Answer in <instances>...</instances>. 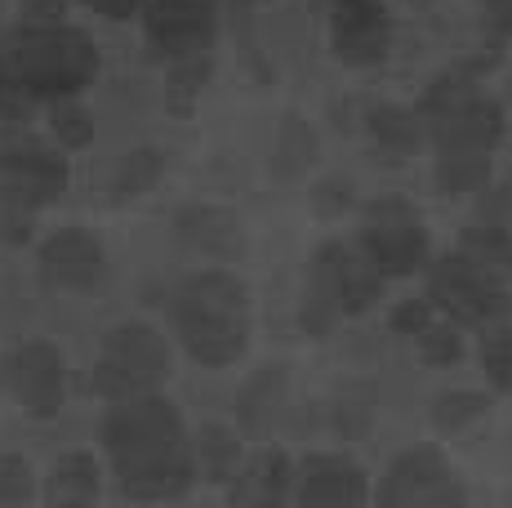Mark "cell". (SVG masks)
Instances as JSON below:
<instances>
[{
    "label": "cell",
    "mask_w": 512,
    "mask_h": 508,
    "mask_svg": "<svg viewBox=\"0 0 512 508\" xmlns=\"http://www.w3.org/2000/svg\"><path fill=\"white\" fill-rule=\"evenodd\" d=\"M98 442H103V455L112 464L116 486L130 500L165 504V500H183L192 491L196 482L192 433L183 424V410L165 402L161 393L107 406Z\"/></svg>",
    "instance_id": "cell-1"
},
{
    "label": "cell",
    "mask_w": 512,
    "mask_h": 508,
    "mask_svg": "<svg viewBox=\"0 0 512 508\" xmlns=\"http://www.w3.org/2000/svg\"><path fill=\"white\" fill-rule=\"evenodd\" d=\"M98 76V45L67 23H18L0 41V121L23 125L45 103L81 99Z\"/></svg>",
    "instance_id": "cell-2"
},
{
    "label": "cell",
    "mask_w": 512,
    "mask_h": 508,
    "mask_svg": "<svg viewBox=\"0 0 512 508\" xmlns=\"http://www.w3.org/2000/svg\"><path fill=\"white\" fill-rule=\"evenodd\" d=\"M170 326L174 339L196 366L228 370L245 357L254 335V312L245 281L228 268L192 272L170 295Z\"/></svg>",
    "instance_id": "cell-3"
},
{
    "label": "cell",
    "mask_w": 512,
    "mask_h": 508,
    "mask_svg": "<svg viewBox=\"0 0 512 508\" xmlns=\"http://www.w3.org/2000/svg\"><path fill=\"white\" fill-rule=\"evenodd\" d=\"M170 370H174V353L161 330L147 326V321H121L98 344V357L90 366V388L107 406L134 402V397H152L170 379Z\"/></svg>",
    "instance_id": "cell-4"
},
{
    "label": "cell",
    "mask_w": 512,
    "mask_h": 508,
    "mask_svg": "<svg viewBox=\"0 0 512 508\" xmlns=\"http://www.w3.org/2000/svg\"><path fill=\"white\" fill-rule=\"evenodd\" d=\"M383 295V277L361 259L357 246L326 241L308 263V281H303V330L326 335L334 321L361 317Z\"/></svg>",
    "instance_id": "cell-5"
},
{
    "label": "cell",
    "mask_w": 512,
    "mask_h": 508,
    "mask_svg": "<svg viewBox=\"0 0 512 508\" xmlns=\"http://www.w3.org/2000/svg\"><path fill=\"white\" fill-rule=\"evenodd\" d=\"M428 304L450 326L486 330L512 317V290L499 272L481 268L464 254H446L428 263Z\"/></svg>",
    "instance_id": "cell-6"
},
{
    "label": "cell",
    "mask_w": 512,
    "mask_h": 508,
    "mask_svg": "<svg viewBox=\"0 0 512 508\" xmlns=\"http://www.w3.org/2000/svg\"><path fill=\"white\" fill-rule=\"evenodd\" d=\"M357 250L383 281L415 277L432 263V237L406 197H383L370 205L357 232Z\"/></svg>",
    "instance_id": "cell-7"
},
{
    "label": "cell",
    "mask_w": 512,
    "mask_h": 508,
    "mask_svg": "<svg viewBox=\"0 0 512 508\" xmlns=\"http://www.w3.org/2000/svg\"><path fill=\"white\" fill-rule=\"evenodd\" d=\"M0 192L9 205H49L67 192V161L23 130L0 134Z\"/></svg>",
    "instance_id": "cell-8"
},
{
    "label": "cell",
    "mask_w": 512,
    "mask_h": 508,
    "mask_svg": "<svg viewBox=\"0 0 512 508\" xmlns=\"http://www.w3.org/2000/svg\"><path fill=\"white\" fill-rule=\"evenodd\" d=\"M0 379L32 419H54L67 402V361L49 339H23L9 348Z\"/></svg>",
    "instance_id": "cell-9"
},
{
    "label": "cell",
    "mask_w": 512,
    "mask_h": 508,
    "mask_svg": "<svg viewBox=\"0 0 512 508\" xmlns=\"http://www.w3.org/2000/svg\"><path fill=\"white\" fill-rule=\"evenodd\" d=\"M143 36L170 63L201 58L219 36V5L214 0H147Z\"/></svg>",
    "instance_id": "cell-10"
},
{
    "label": "cell",
    "mask_w": 512,
    "mask_h": 508,
    "mask_svg": "<svg viewBox=\"0 0 512 508\" xmlns=\"http://www.w3.org/2000/svg\"><path fill=\"white\" fill-rule=\"evenodd\" d=\"M428 125L432 148L441 152H464V156H495V148L504 143V107H499L490 94H468V99L441 107V112L423 116Z\"/></svg>",
    "instance_id": "cell-11"
},
{
    "label": "cell",
    "mask_w": 512,
    "mask_h": 508,
    "mask_svg": "<svg viewBox=\"0 0 512 508\" xmlns=\"http://www.w3.org/2000/svg\"><path fill=\"white\" fill-rule=\"evenodd\" d=\"M41 277L54 290L90 295L107 281V250L90 228H58L41 246Z\"/></svg>",
    "instance_id": "cell-12"
},
{
    "label": "cell",
    "mask_w": 512,
    "mask_h": 508,
    "mask_svg": "<svg viewBox=\"0 0 512 508\" xmlns=\"http://www.w3.org/2000/svg\"><path fill=\"white\" fill-rule=\"evenodd\" d=\"M330 45L339 63L374 67L392 50V18L379 0H330Z\"/></svg>",
    "instance_id": "cell-13"
},
{
    "label": "cell",
    "mask_w": 512,
    "mask_h": 508,
    "mask_svg": "<svg viewBox=\"0 0 512 508\" xmlns=\"http://www.w3.org/2000/svg\"><path fill=\"white\" fill-rule=\"evenodd\" d=\"M450 464L437 446L419 442L406 446L388 468H383L379 486H370V504L374 508H423L441 486L450 482Z\"/></svg>",
    "instance_id": "cell-14"
},
{
    "label": "cell",
    "mask_w": 512,
    "mask_h": 508,
    "mask_svg": "<svg viewBox=\"0 0 512 508\" xmlns=\"http://www.w3.org/2000/svg\"><path fill=\"white\" fill-rule=\"evenodd\" d=\"M294 508H370V477L343 455H312L294 473Z\"/></svg>",
    "instance_id": "cell-15"
},
{
    "label": "cell",
    "mask_w": 512,
    "mask_h": 508,
    "mask_svg": "<svg viewBox=\"0 0 512 508\" xmlns=\"http://www.w3.org/2000/svg\"><path fill=\"white\" fill-rule=\"evenodd\" d=\"M294 500V464L277 446L245 455L228 477V508H290Z\"/></svg>",
    "instance_id": "cell-16"
},
{
    "label": "cell",
    "mask_w": 512,
    "mask_h": 508,
    "mask_svg": "<svg viewBox=\"0 0 512 508\" xmlns=\"http://www.w3.org/2000/svg\"><path fill=\"white\" fill-rule=\"evenodd\" d=\"M103 495V468L90 451H67L49 468L45 500L49 508H94Z\"/></svg>",
    "instance_id": "cell-17"
},
{
    "label": "cell",
    "mask_w": 512,
    "mask_h": 508,
    "mask_svg": "<svg viewBox=\"0 0 512 508\" xmlns=\"http://www.w3.org/2000/svg\"><path fill=\"white\" fill-rule=\"evenodd\" d=\"M285 402H290L285 370H259V375L245 379V388L236 393V424H241L250 437L272 433V424L281 419Z\"/></svg>",
    "instance_id": "cell-18"
},
{
    "label": "cell",
    "mask_w": 512,
    "mask_h": 508,
    "mask_svg": "<svg viewBox=\"0 0 512 508\" xmlns=\"http://www.w3.org/2000/svg\"><path fill=\"white\" fill-rule=\"evenodd\" d=\"M366 130H370V139L392 156H415L423 143H428V125H423V116L415 112V107H401V103L370 107Z\"/></svg>",
    "instance_id": "cell-19"
},
{
    "label": "cell",
    "mask_w": 512,
    "mask_h": 508,
    "mask_svg": "<svg viewBox=\"0 0 512 508\" xmlns=\"http://www.w3.org/2000/svg\"><path fill=\"white\" fill-rule=\"evenodd\" d=\"M179 237H183V246L205 250V254H223V259L241 254V223L223 210H210V205L179 214Z\"/></svg>",
    "instance_id": "cell-20"
},
{
    "label": "cell",
    "mask_w": 512,
    "mask_h": 508,
    "mask_svg": "<svg viewBox=\"0 0 512 508\" xmlns=\"http://www.w3.org/2000/svg\"><path fill=\"white\" fill-rule=\"evenodd\" d=\"M192 459H196V477L228 486V477L241 468V459H245L236 428H228V424H205L201 433L192 437Z\"/></svg>",
    "instance_id": "cell-21"
},
{
    "label": "cell",
    "mask_w": 512,
    "mask_h": 508,
    "mask_svg": "<svg viewBox=\"0 0 512 508\" xmlns=\"http://www.w3.org/2000/svg\"><path fill=\"white\" fill-rule=\"evenodd\" d=\"M490 174H495V156H464V152H441L432 165V183L446 197H472V192L490 188Z\"/></svg>",
    "instance_id": "cell-22"
},
{
    "label": "cell",
    "mask_w": 512,
    "mask_h": 508,
    "mask_svg": "<svg viewBox=\"0 0 512 508\" xmlns=\"http://www.w3.org/2000/svg\"><path fill=\"white\" fill-rule=\"evenodd\" d=\"M161 174H165V156L161 152L156 148H134V152H125L121 161H116L107 192H112L116 201H134V197H143V192H152L156 183H161Z\"/></svg>",
    "instance_id": "cell-23"
},
{
    "label": "cell",
    "mask_w": 512,
    "mask_h": 508,
    "mask_svg": "<svg viewBox=\"0 0 512 508\" xmlns=\"http://www.w3.org/2000/svg\"><path fill=\"white\" fill-rule=\"evenodd\" d=\"M459 254L481 268L508 277L512 272V228H499V223H472L464 228V241H459Z\"/></svg>",
    "instance_id": "cell-24"
},
{
    "label": "cell",
    "mask_w": 512,
    "mask_h": 508,
    "mask_svg": "<svg viewBox=\"0 0 512 508\" xmlns=\"http://www.w3.org/2000/svg\"><path fill=\"white\" fill-rule=\"evenodd\" d=\"M486 410H490V393H477V388H450V393H441L437 402H432V424H437L441 433H464V428L477 424Z\"/></svg>",
    "instance_id": "cell-25"
},
{
    "label": "cell",
    "mask_w": 512,
    "mask_h": 508,
    "mask_svg": "<svg viewBox=\"0 0 512 508\" xmlns=\"http://www.w3.org/2000/svg\"><path fill=\"white\" fill-rule=\"evenodd\" d=\"M477 357H481V370H486L490 384H495L499 393H508V388H512V326H508V321L481 330Z\"/></svg>",
    "instance_id": "cell-26"
},
{
    "label": "cell",
    "mask_w": 512,
    "mask_h": 508,
    "mask_svg": "<svg viewBox=\"0 0 512 508\" xmlns=\"http://www.w3.org/2000/svg\"><path fill=\"white\" fill-rule=\"evenodd\" d=\"M415 348L428 366H459V361H464V330L441 321V317H432L415 335Z\"/></svg>",
    "instance_id": "cell-27"
},
{
    "label": "cell",
    "mask_w": 512,
    "mask_h": 508,
    "mask_svg": "<svg viewBox=\"0 0 512 508\" xmlns=\"http://www.w3.org/2000/svg\"><path fill=\"white\" fill-rule=\"evenodd\" d=\"M49 130L63 148H90L94 143V116L81 99H63V103H49Z\"/></svg>",
    "instance_id": "cell-28"
},
{
    "label": "cell",
    "mask_w": 512,
    "mask_h": 508,
    "mask_svg": "<svg viewBox=\"0 0 512 508\" xmlns=\"http://www.w3.org/2000/svg\"><path fill=\"white\" fill-rule=\"evenodd\" d=\"M36 500V473L23 455L0 451V508H27Z\"/></svg>",
    "instance_id": "cell-29"
},
{
    "label": "cell",
    "mask_w": 512,
    "mask_h": 508,
    "mask_svg": "<svg viewBox=\"0 0 512 508\" xmlns=\"http://www.w3.org/2000/svg\"><path fill=\"white\" fill-rule=\"evenodd\" d=\"M432 317H437V312H432L428 299H406V304H397V312H392V330H397V335H410V339H415Z\"/></svg>",
    "instance_id": "cell-30"
},
{
    "label": "cell",
    "mask_w": 512,
    "mask_h": 508,
    "mask_svg": "<svg viewBox=\"0 0 512 508\" xmlns=\"http://www.w3.org/2000/svg\"><path fill=\"white\" fill-rule=\"evenodd\" d=\"M81 5L94 9V14H103V18H112V23H125V18L143 14L147 0H81Z\"/></svg>",
    "instance_id": "cell-31"
},
{
    "label": "cell",
    "mask_w": 512,
    "mask_h": 508,
    "mask_svg": "<svg viewBox=\"0 0 512 508\" xmlns=\"http://www.w3.org/2000/svg\"><path fill=\"white\" fill-rule=\"evenodd\" d=\"M423 508H468V491H464V482H459V477H450L446 486H441L437 495H432L428 504Z\"/></svg>",
    "instance_id": "cell-32"
},
{
    "label": "cell",
    "mask_w": 512,
    "mask_h": 508,
    "mask_svg": "<svg viewBox=\"0 0 512 508\" xmlns=\"http://www.w3.org/2000/svg\"><path fill=\"white\" fill-rule=\"evenodd\" d=\"M481 9H486V18L495 23V32L512 36V0H481Z\"/></svg>",
    "instance_id": "cell-33"
},
{
    "label": "cell",
    "mask_w": 512,
    "mask_h": 508,
    "mask_svg": "<svg viewBox=\"0 0 512 508\" xmlns=\"http://www.w3.org/2000/svg\"><path fill=\"white\" fill-rule=\"evenodd\" d=\"M504 205H495L490 214H481V223H499V228H512V179H508V188H504V197H499Z\"/></svg>",
    "instance_id": "cell-34"
},
{
    "label": "cell",
    "mask_w": 512,
    "mask_h": 508,
    "mask_svg": "<svg viewBox=\"0 0 512 508\" xmlns=\"http://www.w3.org/2000/svg\"><path fill=\"white\" fill-rule=\"evenodd\" d=\"M508 277H512V272H508Z\"/></svg>",
    "instance_id": "cell-35"
}]
</instances>
